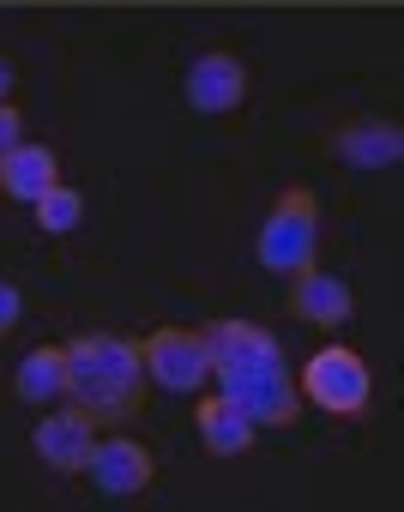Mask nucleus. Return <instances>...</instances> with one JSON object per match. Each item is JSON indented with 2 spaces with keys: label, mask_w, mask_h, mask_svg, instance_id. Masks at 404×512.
Returning <instances> with one entry per match:
<instances>
[{
  "label": "nucleus",
  "mask_w": 404,
  "mask_h": 512,
  "mask_svg": "<svg viewBox=\"0 0 404 512\" xmlns=\"http://www.w3.org/2000/svg\"><path fill=\"white\" fill-rule=\"evenodd\" d=\"M91 482L103 488V494H115V500H127V494H139V488H151V476H157V458L139 446V440H127V434H115V440H97V452H91Z\"/></svg>",
  "instance_id": "6e6552de"
},
{
  "label": "nucleus",
  "mask_w": 404,
  "mask_h": 512,
  "mask_svg": "<svg viewBox=\"0 0 404 512\" xmlns=\"http://www.w3.org/2000/svg\"><path fill=\"white\" fill-rule=\"evenodd\" d=\"M139 350H145V374L163 392H199V386H206V374H212L206 338L187 332V326H157L151 338H139Z\"/></svg>",
  "instance_id": "39448f33"
},
{
  "label": "nucleus",
  "mask_w": 404,
  "mask_h": 512,
  "mask_svg": "<svg viewBox=\"0 0 404 512\" xmlns=\"http://www.w3.org/2000/svg\"><path fill=\"white\" fill-rule=\"evenodd\" d=\"M199 440H206L212 458H236L254 446V416L230 392H212V398H199Z\"/></svg>",
  "instance_id": "1a4fd4ad"
},
{
  "label": "nucleus",
  "mask_w": 404,
  "mask_h": 512,
  "mask_svg": "<svg viewBox=\"0 0 404 512\" xmlns=\"http://www.w3.org/2000/svg\"><path fill=\"white\" fill-rule=\"evenodd\" d=\"M31 211H37V223H43L49 235H67V229H79V217H85V193L67 187V181H55Z\"/></svg>",
  "instance_id": "4468645a"
},
{
  "label": "nucleus",
  "mask_w": 404,
  "mask_h": 512,
  "mask_svg": "<svg viewBox=\"0 0 404 512\" xmlns=\"http://www.w3.org/2000/svg\"><path fill=\"white\" fill-rule=\"evenodd\" d=\"M19 398L25 404H55L67 398V344H43L19 362Z\"/></svg>",
  "instance_id": "ddd939ff"
},
{
  "label": "nucleus",
  "mask_w": 404,
  "mask_h": 512,
  "mask_svg": "<svg viewBox=\"0 0 404 512\" xmlns=\"http://www.w3.org/2000/svg\"><path fill=\"white\" fill-rule=\"evenodd\" d=\"M67 398L91 422H127L145 398V350L121 332H79L67 344Z\"/></svg>",
  "instance_id": "f03ea898"
},
{
  "label": "nucleus",
  "mask_w": 404,
  "mask_h": 512,
  "mask_svg": "<svg viewBox=\"0 0 404 512\" xmlns=\"http://www.w3.org/2000/svg\"><path fill=\"white\" fill-rule=\"evenodd\" d=\"M308 404H320V410H332V416H356L362 404H368V368H362V356L356 350H344V344H326L320 356H308V368H302V386H296Z\"/></svg>",
  "instance_id": "20e7f679"
},
{
  "label": "nucleus",
  "mask_w": 404,
  "mask_h": 512,
  "mask_svg": "<svg viewBox=\"0 0 404 512\" xmlns=\"http://www.w3.org/2000/svg\"><path fill=\"white\" fill-rule=\"evenodd\" d=\"M31 440H37V458H43L49 470L79 476V470L91 464V452H97V422H91L79 404H73V410H49Z\"/></svg>",
  "instance_id": "423d86ee"
},
{
  "label": "nucleus",
  "mask_w": 404,
  "mask_h": 512,
  "mask_svg": "<svg viewBox=\"0 0 404 512\" xmlns=\"http://www.w3.org/2000/svg\"><path fill=\"white\" fill-rule=\"evenodd\" d=\"M61 175H55V151L49 145H13V151H0V193H7V199H43L49 187H55Z\"/></svg>",
  "instance_id": "9d476101"
},
{
  "label": "nucleus",
  "mask_w": 404,
  "mask_h": 512,
  "mask_svg": "<svg viewBox=\"0 0 404 512\" xmlns=\"http://www.w3.org/2000/svg\"><path fill=\"white\" fill-rule=\"evenodd\" d=\"M19 314H25V302H19V290H13V284H0V338H7V332L19 326Z\"/></svg>",
  "instance_id": "2eb2a0df"
},
{
  "label": "nucleus",
  "mask_w": 404,
  "mask_h": 512,
  "mask_svg": "<svg viewBox=\"0 0 404 512\" xmlns=\"http://www.w3.org/2000/svg\"><path fill=\"white\" fill-rule=\"evenodd\" d=\"M206 362L224 380V392L254 416V428H290L302 416V398L284 374V350L266 326L254 320H212L206 332Z\"/></svg>",
  "instance_id": "f257e3e1"
},
{
  "label": "nucleus",
  "mask_w": 404,
  "mask_h": 512,
  "mask_svg": "<svg viewBox=\"0 0 404 512\" xmlns=\"http://www.w3.org/2000/svg\"><path fill=\"white\" fill-rule=\"evenodd\" d=\"M314 241H320V205L308 187H290L260 229V266L278 278H296L302 266H314Z\"/></svg>",
  "instance_id": "7ed1b4c3"
},
{
  "label": "nucleus",
  "mask_w": 404,
  "mask_h": 512,
  "mask_svg": "<svg viewBox=\"0 0 404 512\" xmlns=\"http://www.w3.org/2000/svg\"><path fill=\"white\" fill-rule=\"evenodd\" d=\"M290 308H296L308 326H344V320H350V290H344V278L302 266L296 284H290Z\"/></svg>",
  "instance_id": "9b49d317"
},
{
  "label": "nucleus",
  "mask_w": 404,
  "mask_h": 512,
  "mask_svg": "<svg viewBox=\"0 0 404 512\" xmlns=\"http://www.w3.org/2000/svg\"><path fill=\"white\" fill-rule=\"evenodd\" d=\"M242 97H248V67H242L236 55L212 49V55H199V61L187 67V103H193L199 115H230Z\"/></svg>",
  "instance_id": "0eeeda50"
},
{
  "label": "nucleus",
  "mask_w": 404,
  "mask_h": 512,
  "mask_svg": "<svg viewBox=\"0 0 404 512\" xmlns=\"http://www.w3.org/2000/svg\"><path fill=\"white\" fill-rule=\"evenodd\" d=\"M19 133H25L19 109H13V103H0V151H13V145H19Z\"/></svg>",
  "instance_id": "dca6fc26"
},
{
  "label": "nucleus",
  "mask_w": 404,
  "mask_h": 512,
  "mask_svg": "<svg viewBox=\"0 0 404 512\" xmlns=\"http://www.w3.org/2000/svg\"><path fill=\"white\" fill-rule=\"evenodd\" d=\"M338 157L350 169H392L404 157V133L392 121H350L338 133Z\"/></svg>",
  "instance_id": "f8f14e48"
},
{
  "label": "nucleus",
  "mask_w": 404,
  "mask_h": 512,
  "mask_svg": "<svg viewBox=\"0 0 404 512\" xmlns=\"http://www.w3.org/2000/svg\"><path fill=\"white\" fill-rule=\"evenodd\" d=\"M7 97H13V67L0 61V103H7Z\"/></svg>",
  "instance_id": "f3484780"
}]
</instances>
